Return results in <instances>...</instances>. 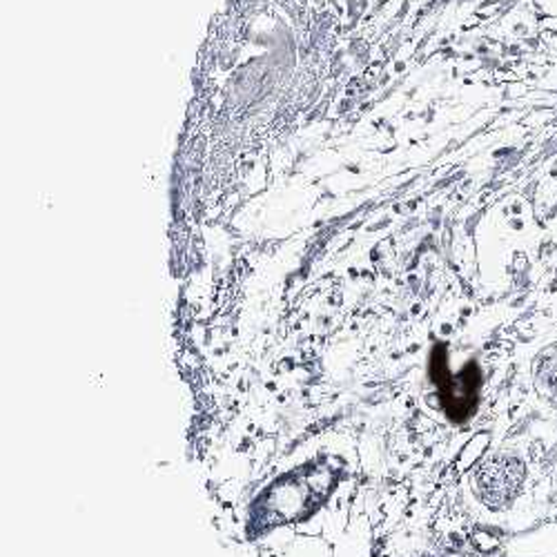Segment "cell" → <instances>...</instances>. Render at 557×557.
<instances>
[{
    "instance_id": "1",
    "label": "cell",
    "mask_w": 557,
    "mask_h": 557,
    "mask_svg": "<svg viewBox=\"0 0 557 557\" xmlns=\"http://www.w3.org/2000/svg\"><path fill=\"white\" fill-rule=\"evenodd\" d=\"M284 557H331V548L317 537H299L290 544Z\"/></svg>"
}]
</instances>
